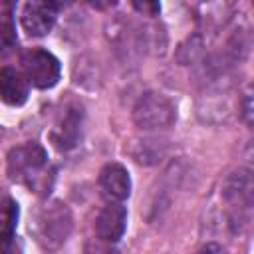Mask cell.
I'll list each match as a JSON object with an SVG mask.
<instances>
[{
	"mask_svg": "<svg viewBox=\"0 0 254 254\" xmlns=\"http://www.w3.org/2000/svg\"><path fill=\"white\" fill-rule=\"evenodd\" d=\"M14 42V34H12V24L6 16H0V52L4 48H10Z\"/></svg>",
	"mask_w": 254,
	"mask_h": 254,
	"instance_id": "obj_14",
	"label": "cell"
},
{
	"mask_svg": "<svg viewBox=\"0 0 254 254\" xmlns=\"http://www.w3.org/2000/svg\"><path fill=\"white\" fill-rule=\"evenodd\" d=\"M22 69L28 83L40 89L54 87L62 71L58 58L42 48H30L22 54Z\"/></svg>",
	"mask_w": 254,
	"mask_h": 254,
	"instance_id": "obj_4",
	"label": "cell"
},
{
	"mask_svg": "<svg viewBox=\"0 0 254 254\" xmlns=\"http://www.w3.org/2000/svg\"><path fill=\"white\" fill-rule=\"evenodd\" d=\"M58 18L56 0H28L22 8V28L30 36H46Z\"/></svg>",
	"mask_w": 254,
	"mask_h": 254,
	"instance_id": "obj_6",
	"label": "cell"
},
{
	"mask_svg": "<svg viewBox=\"0 0 254 254\" xmlns=\"http://www.w3.org/2000/svg\"><path fill=\"white\" fill-rule=\"evenodd\" d=\"M131 2H133V8L143 16H157L161 10L159 0H131Z\"/></svg>",
	"mask_w": 254,
	"mask_h": 254,
	"instance_id": "obj_13",
	"label": "cell"
},
{
	"mask_svg": "<svg viewBox=\"0 0 254 254\" xmlns=\"http://www.w3.org/2000/svg\"><path fill=\"white\" fill-rule=\"evenodd\" d=\"M81 107L77 105H67L60 119L56 121V127L52 129V143L62 149V151H67L71 147H75L77 139H79V131H81Z\"/></svg>",
	"mask_w": 254,
	"mask_h": 254,
	"instance_id": "obj_8",
	"label": "cell"
},
{
	"mask_svg": "<svg viewBox=\"0 0 254 254\" xmlns=\"http://www.w3.org/2000/svg\"><path fill=\"white\" fill-rule=\"evenodd\" d=\"M99 189L109 202H123L131 194V177L121 163H107L99 171Z\"/></svg>",
	"mask_w": 254,
	"mask_h": 254,
	"instance_id": "obj_7",
	"label": "cell"
},
{
	"mask_svg": "<svg viewBox=\"0 0 254 254\" xmlns=\"http://www.w3.org/2000/svg\"><path fill=\"white\" fill-rule=\"evenodd\" d=\"M167 149H169L167 141L147 137V139H135L133 143H129L127 153L133 157V161L141 165H155L167 155Z\"/></svg>",
	"mask_w": 254,
	"mask_h": 254,
	"instance_id": "obj_11",
	"label": "cell"
},
{
	"mask_svg": "<svg viewBox=\"0 0 254 254\" xmlns=\"http://www.w3.org/2000/svg\"><path fill=\"white\" fill-rule=\"evenodd\" d=\"M28 79L14 67H0V99L6 105L18 107L28 99Z\"/></svg>",
	"mask_w": 254,
	"mask_h": 254,
	"instance_id": "obj_10",
	"label": "cell"
},
{
	"mask_svg": "<svg viewBox=\"0 0 254 254\" xmlns=\"http://www.w3.org/2000/svg\"><path fill=\"white\" fill-rule=\"evenodd\" d=\"M202 250H218V252H220V250H222V246H216V244H206Z\"/></svg>",
	"mask_w": 254,
	"mask_h": 254,
	"instance_id": "obj_17",
	"label": "cell"
},
{
	"mask_svg": "<svg viewBox=\"0 0 254 254\" xmlns=\"http://www.w3.org/2000/svg\"><path fill=\"white\" fill-rule=\"evenodd\" d=\"M254 198V181L250 169L230 173L222 183V200L230 206V224L238 228L248 220Z\"/></svg>",
	"mask_w": 254,
	"mask_h": 254,
	"instance_id": "obj_2",
	"label": "cell"
},
{
	"mask_svg": "<svg viewBox=\"0 0 254 254\" xmlns=\"http://www.w3.org/2000/svg\"><path fill=\"white\" fill-rule=\"evenodd\" d=\"M133 121L143 131H163L177 121V107L167 95L147 91L133 107Z\"/></svg>",
	"mask_w": 254,
	"mask_h": 254,
	"instance_id": "obj_1",
	"label": "cell"
},
{
	"mask_svg": "<svg viewBox=\"0 0 254 254\" xmlns=\"http://www.w3.org/2000/svg\"><path fill=\"white\" fill-rule=\"evenodd\" d=\"M240 107H242V119L246 125H252V91L250 87L246 89L242 101H240Z\"/></svg>",
	"mask_w": 254,
	"mask_h": 254,
	"instance_id": "obj_15",
	"label": "cell"
},
{
	"mask_svg": "<svg viewBox=\"0 0 254 254\" xmlns=\"http://www.w3.org/2000/svg\"><path fill=\"white\" fill-rule=\"evenodd\" d=\"M93 8H97V10H105V8H109V6H113L117 0H87Z\"/></svg>",
	"mask_w": 254,
	"mask_h": 254,
	"instance_id": "obj_16",
	"label": "cell"
},
{
	"mask_svg": "<svg viewBox=\"0 0 254 254\" xmlns=\"http://www.w3.org/2000/svg\"><path fill=\"white\" fill-rule=\"evenodd\" d=\"M48 165V153L40 143H24L8 153V177L36 187Z\"/></svg>",
	"mask_w": 254,
	"mask_h": 254,
	"instance_id": "obj_3",
	"label": "cell"
},
{
	"mask_svg": "<svg viewBox=\"0 0 254 254\" xmlns=\"http://www.w3.org/2000/svg\"><path fill=\"white\" fill-rule=\"evenodd\" d=\"M71 230V216L65 204L52 202L46 206L38 216V240L44 248H58L65 242L67 234Z\"/></svg>",
	"mask_w": 254,
	"mask_h": 254,
	"instance_id": "obj_5",
	"label": "cell"
},
{
	"mask_svg": "<svg viewBox=\"0 0 254 254\" xmlns=\"http://www.w3.org/2000/svg\"><path fill=\"white\" fill-rule=\"evenodd\" d=\"M16 224H18V202L12 198L0 200V242H8L14 238Z\"/></svg>",
	"mask_w": 254,
	"mask_h": 254,
	"instance_id": "obj_12",
	"label": "cell"
},
{
	"mask_svg": "<svg viewBox=\"0 0 254 254\" xmlns=\"http://www.w3.org/2000/svg\"><path fill=\"white\" fill-rule=\"evenodd\" d=\"M127 226V210L121 202H109L95 218V234L103 242H117Z\"/></svg>",
	"mask_w": 254,
	"mask_h": 254,
	"instance_id": "obj_9",
	"label": "cell"
}]
</instances>
